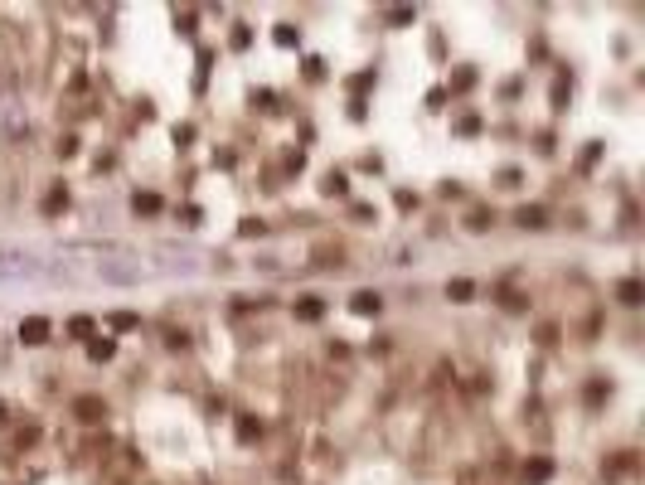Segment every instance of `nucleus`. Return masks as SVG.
<instances>
[{"label":"nucleus","mask_w":645,"mask_h":485,"mask_svg":"<svg viewBox=\"0 0 645 485\" xmlns=\"http://www.w3.org/2000/svg\"><path fill=\"white\" fill-rule=\"evenodd\" d=\"M621 306H641V282H636V277L621 282Z\"/></svg>","instance_id":"obj_8"},{"label":"nucleus","mask_w":645,"mask_h":485,"mask_svg":"<svg viewBox=\"0 0 645 485\" xmlns=\"http://www.w3.org/2000/svg\"><path fill=\"white\" fill-rule=\"evenodd\" d=\"M73 412H78V422H103V417H107V403H103V398H78Z\"/></svg>","instance_id":"obj_2"},{"label":"nucleus","mask_w":645,"mask_h":485,"mask_svg":"<svg viewBox=\"0 0 645 485\" xmlns=\"http://www.w3.org/2000/svg\"><path fill=\"white\" fill-rule=\"evenodd\" d=\"M98 272H103L107 282H136V277H141L136 267H98Z\"/></svg>","instance_id":"obj_7"},{"label":"nucleus","mask_w":645,"mask_h":485,"mask_svg":"<svg viewBox=\"0 0 645 485\" xmlns=\"http://www.w3.org/2000/svg\"><path fill=\"white\" fill-rule=\"evenodd\" d=\"M20 340H24V345H44V340H49V320H44V315L20 320Z\"/></svg>","instance_id":"obj_1"},{"label":"nucleus","mask_w":645,"mask_h":485,"mask_svg":"<svg viewBox=\"0 0 645 485\" xmlns=\"http://www.w3.org/2000/svg\"><path fill=\"white\" fill-rule=\"evenodd\" d=\"M519 223L524 228H543V209H519Z\"/></svg>","instance_id":"obj_11"},{"label":"nucleus","mask_w":645,"mask_h":485,"mask_svg":"<svg viewBox=\"0 0 645 485\" xmlns=\"http://www.w3.org/2000/svg\"><path fill=\"white\" fill-rule=\"evenodd\" d=\"M524 476H529V481H548L553 466H548V461H534V466H524Z\"/></svg>","instance_id":"obj_12"},{"label":"nucleus","mask_w":645,"mask_h":485,"mask_svg":"<svg viewBox=\"0 0 645 485\" xmlns=\"http://www.w3.org/2000/svg\"><path fill=\"white\" fill-rule=\"evenodd\" d=\"M155 209H160L155 194H136V214H155Z\"/></svg>","instance_id":"obj_13"},{"label":"nucleus","mask_w":645,"mask_h":485,"mask_svg":"<svg viewBox=\"0 0 645 485\" xmlns=\"http://www.w3.org/2000/svg\"><path fill=\"white\" fill-rule=\"evenodd\" d=\"M296 315H301V320H321V315H325V306L316 301V296H306V301L296 306Z\"/></svg>","instance_id":"obj_6"},{"label":"nucleus","mask_w":645,"mask_h":485,"mask_svg":"<svg viewBox=\"0 0 645 485\" xmlns=\"http://www.w3.org/2000/svg\"><path fill=\"white\" fill-rule=\"evenodd\" d=\"M68 330H73V335H83V340H88V335H93V320H88V315H78V320H73V325H68Z\"/></svg>","instance_id":"obj_15"},{"label":"nucleus","mask_w":645,"mask_h":485,"mask_svg":"<svg viewBox=\"0 0 645 485\" xmlns=\"http://www.w3.org/2000/svg\"><path fill=\"white\" fill-rule=\"evenodd\" d=\"M88 355H93V359H112V355H116V345H112L107 335H98V340L88 345Z\"/></svg>","instance_id":"obj_9"},{"label":"nucleus","mask_w":645,"mask_h":485,"mask_svg":"<svg viewBox=\"0 0 645 485\" xmlns=\"http://www.w3.org/2000/svg\"><path fill=\"white\" fill-rule=\"evenodd\" d=\"M354 311H359V315H374V311H379V296H374V291H354Z\"/></svg>","instance_id":"obj_5"},{"label":"nucleus","mask_w":645,"mask_h":485,"mask_svg":"<svg viewBox=\"0 0 645 485\" xmlns=\"http://www.w3.org/2000/svg\"><path fill=\"white\" fill-rule=\"evenodd\" d=\"M34 258H0V277H29Z\"/></svg>","instance_id":"obj_4"},{"label":"nucleus","mask_w":645,"mask_h":485,"mask_svg":"<svg viewBox=\"0 0 645 485\" xmlns=\"http://www.w3.org/2000/svg\"><path fill=\"white\" fill-rule=\"evenodd\" d=\"M238 437H243V442H252V437H262V422H252V417H243V422H238Z\"/></svg>","instance_id":"obj_10"},{"label":"nucleus","mask_w":645,"mask_h":485,"mask_svg":"<svg viewBox=\"0 0 645 485\" xmlns=\"http://www.w3.org/2000/svg\"><path fill=\"white\" fill-rule=\"evenodd\" d=\"M471 291H476V287H471V282H451V287H446V296H456V301H466Z\"/></svg>","instance_id":"obj_14"},{"label":"nucleus","mask_w":645,"mask_h":485,"mask_svg":"<svg viewBox=\"0 0 645 485\" xmlns=\"http://www.w3.org/2000/svg\"><path fill=\"white\" fill-rule=\"evenodd\" d=\"M631 471H636V456H631V452H621L612 466H602V476H607V481H621V476H631Z\"/></svg>","instance_id":"obj_3"}]
</instances>
